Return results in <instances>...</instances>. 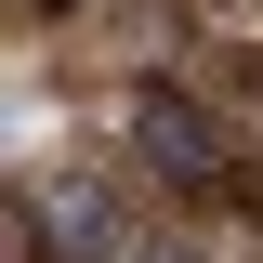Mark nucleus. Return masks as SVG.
<instances>
[{"mask_svg": "<svg viewBox=\"0 0 263 263\" xmlns=\"http://www.w3.org/2000/svg\"><path fill=\"white\" fill-rule=\"evenodd\" d=\"M132 158L158 171V184L211 197V184H237V132L211 119V105H197L184 79H145V92H132Z\"/></svg>", "mask_w": 263, "mask_h": 263, "instance_id": "obj_1", "label": "nucleus"}, {"mask_svg": "<svg viewBox=\"0 0 263 263\" xmlns=\"http://www.w3.org/2000/svg\"><path fill=\"white\" fill-rule=\"evenodd\" d=\"M40 250L53 263H119V250H145V237H132L119 184H53L40 197Z\"/></svg>", "mask_w": 263, "mask_h": 263, "instance_id": "obj_2", "label": "nucleus"}, {"mask_svg": "<svg viewBox=\"0 0 263 263\" xmlns=\"http://www.w3.org/2000/svg\"><path fill=\"white\" fill-rule=\"evenodd\" d=\"M119 263H197V250H119Z\"/></svg>", "mask_w": 263, "mask_h": 263, "instance_id": "obj_3", "label": "nucleus"}, {"mask_svg": "<svg viewBox=\"0 0 263 263\" xmlns=\"http://www.w3.org/2000/svg\"><path fill=\"white\" fill-rule=\"evenodd\" d=\"M27 13H79V0H27Z\"/></svg>", "mask_w": 263, "mask_h": 263, "instance_id": "obj_4", "label": "nucleus"}]
</instances>
